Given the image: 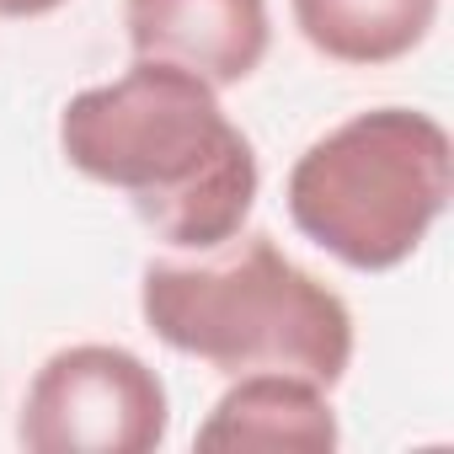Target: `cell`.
<instances>
[{
    "label": "cell",
    "instance_id": "cell-7",
    "mask_svg": "<svg viewBox=\"0 0 454 454\" xmlns=\"http://www.w3.org/2000/svg\"><path fill=\"white\" fill-rule=\"evenodd\" d=\"M300 38L337 65H395L427 43L438 0H289Z\"/></svg>",
    "mask_w": 454,
    "mask_h": 454
},
{
    "label": "cell",
    "instance_id": "cell-8",
    "mask_svg": "<svg viewBox=\"0 0 454 454\" xmlns=\"http://www.w3.org/2000/svg\"><path fill=\"white\" fill-rule=\"evenodd\" d=\"M65 0H0V17H12V22H33V17H49L59 12Z\"/></svg>",
    "mask_w": 454,
    "mask_h": 454
},
{
    "label": "cell",
    "instance_id": "cell-2",
    "mask_svg": "<svg viewBox=\"0 0 454 454\" xmlns=\"http://www.w3.org/2000/svg\"><path fill=\"white\" fill-rule=\"evenodd\" d=\"M139 316L182 358L219 374L289 369L326 390L353 364V310L262 231H241L198 262H145Z\"/></svg>",
    "mask_w": 454,
    "mask_h": 454
},
{
    "label": "cell",
    "instance_id": "cell-6",
    "mask_svg": "<svg viewBox=\"0 0 454 454\" xmlns=\"http://www.w3.org/2000/svg\"><path fill=\"white\" fill-rule=\"evenodd\" d=\"M198 449H294V454H332L342 443L332 390L289 374V369H252L236 374L208 417L192 433Z\"/></svg>",
    "mask_w": 454,
    "mask_h": 454
},
{
    "label": "cell",
    "instance_id": "cell-5",
    "mask_svg": "<svg viewBox=\"0 0 454 454\" xmlns=\"http://www.w3.org/2000/svg\"><path fill=\"white\" fill-rule=\"evenodd\" d=\"M123 33L139 59L182 65L224 91L262 70L273 12L268 0H123Z\"/></svg>",
    "mask_w": 454,
    "mask_h": 454
},
{
    "label": "cell",
    "instance_id": "cell-4",
    "mask_svg": "<svg viewBox=\"0 0 454 454\" xmlns=\"http://www.w3.org/2000/svg\"><path fill=\"white\" fill-rule=\"evenodd\" d=\"M166 433V380L118 342H75L49 353L17 417V443L27 454H150Z\"/></svg>",
    "mask_w": 454,
    "mask_h": 454
},
{
    "label": "cell",
    "instance_id": "cell-1",
    "mask_svg": "<svg viewBox=\"0 0 454 454\" xmlns=\"http://www.w3.org/2000/svg\"><path fill=\"white\" fill-rule=\"evenodd\" d=\"M65 160L129 198L139 224L176 252H214L247 231L262 166L219 91L182 65L139 59L86 86L59 113Z\"/></svg>",
    "mask_w": 454,
    "mask_h": 454
},
{
    "label": "cell",
    "instance_id": "cell-3",
    "mask_svg": "<svg viewBox=\"0 0 454 454\" xmlns=\"http://www.w3.org/2000/svg\"><path fill=\"white\" fill-rule=\"evenodd\" d=\"M294 231L353 273H390L454 198V139L433 113L369 107L326 129L289 166Z\"/></svg>",
    "mask_w": 454,
    "mask_h": 454
}]
</instances>
